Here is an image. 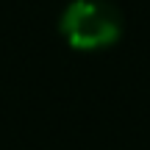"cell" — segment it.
Listing matches in <instances>:
<instances>
[{
    "mask_svg": "<svg viewBox=\"0 0 150 150\" xmlns=\"http://www.w3.org/2000/svg\"><path fill=\"white\" fill-rule=\"evenodd\" d=\"M61 33L78 50L108 47L122 36V14L106 0H75L61 14Z\"/></svg>",
    "mask_w": 150,
    "mask_h": 150,
    "instance_id": "1",
    "label": "cell"
}]
</instances>
